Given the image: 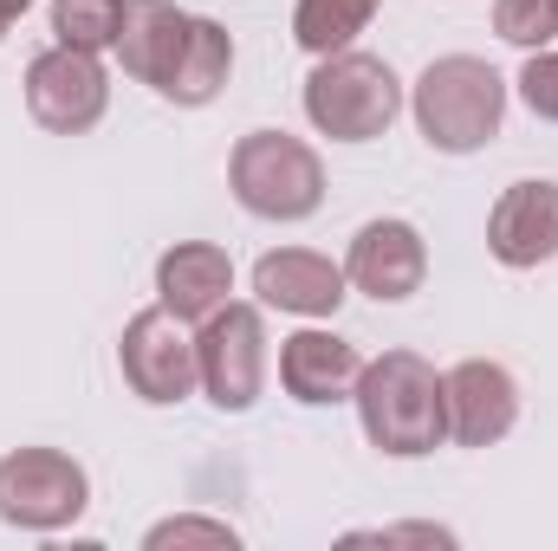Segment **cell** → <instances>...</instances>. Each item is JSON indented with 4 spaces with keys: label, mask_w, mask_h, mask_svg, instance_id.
<instances>
[{
    "label": "cell",
    "mask_w": 558,
    "mask_h": 551,
    "mask_svg": "<svg viewBox=\"0 0 558 551\" xmlns=\"http://www.w3.org/2000/svg\"><path fill=\"white\" fill-rule=\"evenodd\" d=\"M351 403H357V421H364V441L384 448L390 461H416V454H435L448 441L441 377L416 351H384L377 364H364Z\"/></svg>",
    "instance_id": "obj_1"
},
{
    "label": "cell",
    "mask_w": 558,
    "mask_h": 551,
    "mask_svg": "<svg viewBox=\"0 0 558 551\" xmlns=\"http://www.w3.org/2000/svg\"><path fill=\"white\" fill-rule=\"evenodd\" d=\"M416 131L428 137V149L441 156H474L500 137L507 124V78L474 59V52H448V59H428L416 78Z\"/></svg>",
    "instance_id": "obj_2"
},
{
    "label": "cell",
    "mask_w": 558,
    "mask_h": 551,
    "mask_svg": "<svg viewBox=\"0 0 558 551\" xmlns=\"http://www.w3.org/2000/svg\"><path fill=\"white\" fill-rule=\"evenodd\" d=\"M397 111H403V85H397V72L377 52H351L344 46V52L318 59L312 78H305V118H312L318 137L331 143L384 137L397 124Z\"/></svg>",
    "instance_id": "obj_3"
},
{
    "label": "cell",
    "mask_w": 558,
    "mask_h": 551,
    "mask_svg": "<svg viewBox=\"0 0 558 551\" xmlns=\"http://www.w3.org/2000/svg\"><path fill=\"white\" fill-rule=\"evenodd\" d=\"M228 188L260 221H305L325 201V162L286 131H247L228 156Z\"/></svg>",
    "instance_id": "obj_4"
},
{
    "label": "cell",
    "mask_w": 558,
    "mask_h": 551,
    "mask_svg": "<svg viewBox=\"0 0 558 551\" xmlns=\"http://www.w3.org/2000/svg\"><path fill=\"white\" fill-rule=\"evenodd\" d=\"M195 357H202V390L221 415H247L260 403V383H267V325H260V305H221L202 318L195 331Z\"/></svg>",
    "instance_id": "obj_5"
},
{
    "label": "cell",
    "mask_w": 558,
    "mask_h": 551,
    "mask_svg": "<svg viewBox=\"0 0 558 551\" xmlns=\"http://www.w3.org/2000/svg\"><path fill=\"white\" fill-rule=\"evenodd\" d=\"M92 506V480L59 448H13L0 461V519L20 532H59Z\"/></svg>",
    "instance_id": "obj_6"
},
{
    "label": "cell",
    "mask_w": 558,
    "mask_h": 551,
    "mask_svg": "<svg viewBox=\"0 0 558 551\" xmlns=\"http://www.w3.org/2000/svg\"><path fill=\"white\" fill-rule=\"evenodd\" d=\"M118 370H124L131 396L156 403V409L195 396V390H202V357H195V331H189V318H175V311H162V305L137 311V318L124 325Z\"/></svg>",
    "instance_id": "obj_7"
},
{
    "label": "cell",
    "mask_w": 558,
    "mask_h": 551,
    "mask_svg": "<svg viewBox=\"0 0 558 551\" xmlns=\"http://www.w3.org/2000/svg\"><path fill=\"white\" fill-rule=\"evenodd\" d=\"M111 105V78L98 65V52H78V46H52L26 65V111L39 131L52 137H78L105 118Z\"/></svg>",
    "instance_id": "obj_8"
},
{
    "label": "cell",
    "mask_w": 558,
    "mask_h": 551,
    "mask_svg": "<svg viewBox=\"0 0 558 551\" xmlns=\"http://www.w3.org/2000/svg\"><path fill=\"white\" fill-rule=\"evenodd\" d=\"M441 403H448V441L461 448H494L513 434L520 421V383L507 364L494 357H468L441 377Z\"/></svg>",
    "instance_id": "obj_9"
},
{
    "label": "cell",
    "mask_w": 558,
    "mask_h": 551,
    "mask_svg": "<svg viewBox=\"0 0 558 551\" xmlns=\"http://www.w3.org/2000/svg\"><path fill=\"white\" fill-rule=\"evenodd\" d=\"M487 254L500 267H513V273H533V267L558 260V182L526 175V182H513L494 201V215H487Z\"/></svg>",
    "instance_id": "obj_10"
},
{
    "label": "cell",
    "mask_w": 558,
    "mask_h": 551,
    "mask_svg": "<svg viewBox=\"0 0 558 551\" xmlns=\"http://www.w3.org/2000/svg\"><path fill=\"white\" fill-rule=\"evenodd\" d=\"M344 279H351L357 292H371L377 305H397V298L422 292V279H428V247H422L416 228H410V221H397V215L364 221V228L351 234Z\"/></svg>",
    "instance_id": "obj_11"
},
{
    "label": "cell",
    "mask_w": 558,
    "mask_h": 551,
    "mask_svg": "<svg viewBox=\"0 0 558 551\" xmlns=\"http://www.w3.org/2000/svg\"><path fill=\"white\" fill-rule=\"evenodd\" d=\"M357 377H364V357H357V344L338 338V331H292V338L279 344V383H286V396L305 403V409L344 403V396L357 390Z\"/></svg>",
    "instance_id": "obj_12"
},
{
    "label": "cell",
    "mask_w": 558,
    "mask_h": 551,
    "mask_svg": "<svg viewBox=\"0 0 558 551\" xmlns=\"http://www.w3.org/2000/svg\"><path fill=\"white\" fill-rule=\"evenodd\" d=\"M344 285H351L344 267H331L312 247H279V254H260V267H254L260 305L292 311V318H331L344 305Z\"/></svg>",
    "instance_id": "obj_13"
},
{
    "label": "cell",
    "mask_w": 558,
    "mask_h": 551,
    "mask_svg": "<svg viewBox=\"0 0 558 551\" xmlns=\"http://www.w3.org/2000/svg\"><path fill=\"white\" fill-rule=\"evenodd\" d=\"M228 292H234V260L215 241H175L156 260V305L175 311V318H189V325H202L208 311H221Z\"/></svg>",
    "instance_id": "obj_14"
},
{
    "label": "cell",
    "mask_w": 558,
    "mask_h": 551,
    "mask_svg": "<svg viewBox=\"0 0 558 551\" xmlns=\"http://www.w3.org/2000/svg\"><path fill=\"white\" fill-rule=\"evenodd\" d=\"M182 39H189V13H182L175 0H124V20H118L111 52L124 59V72H131L137 85L162 91V78H169Z\"/></svg>",
    "instance_id": "obj_15"
},
{
    "label": "cell",
    "mask_w": 558,
    "mask_h": 551,
    "mask_svg": "<svg viewBox=\"0 0 558 551\" xmlns=\"http://www.w3.org/2000/svg\"><path fill=\"white\" fill-rule=\"evenodd\" d=\"M228 72H234V39H228V26L189 13V39H182V52H175V65H169V78H162L156 98H169V105H182V111H202V105L221 98Z\"/></svg>",
    "instance_id": "obj_16"
},
{
    "label": "cell",
    "mask_w": 558,
    "mask_h": 551,
    "mask_svg": "<svg viewBox=\"0 0 558 551\" xmlns=\"http://www.w3.org/2000/svg\"><path fill=\"white\" fill-rule=\"evenodd\" d=\"M377 7H384V0H299V7H292V39H299L312 59H331V52H344V46L377 20Z\"/></svg>",
    "instance_id": "obj_17"
},
{
    "label": "cell",
    "mask_w": 558,
    "mask_h": 551,
    "mask_svg": "<svg viewBox=\"0 0 558 551\" xmlns=\"http://www.w3.org/2000/svg\"><path fill=\"white\" fill-rule=\"evenodd\" d=\"M118 20H124V0H52V33L59 46H78V52H105L118 39Z\"/></svg>",
    "instance_id": "obj_18"
},
{
    "label": "cell",
    "mask_w": 558,
    "mask_h": 551,
    "mask_svg": "<svg viewBox=\"0 0 558 551\" xmlns=\"http://www.w3.org/2000/svg\"><path fill=\"white\" fill-rule=\"evenodd\" d=\"M494 33L507 46H526V52L553 46L558 39V0H494Z\"/></svg>",
    "instance_id": "obj_19"
},
{
    "label": "cell",
    "mask_w": 558,
    "mask_h": 551,
    "mask_svg": "<svg viewBox=\"0 0 558 551\" xmlns=\"http://www.w3.org/2000/svg\"><path fill=\"white\" fill-rule=\"evenodd\" d=\"M520 98H526L533 118L558 124V46H539V52L520 65Z\"/></svg>",
    "instance_id": "obj_20"
},
{
    "label": "cell",
    "mask_w": 558,
    "mask_h": 551,
    "mask_svg": "<svg viewBox=\"0 0 558 551\" xmlns=\"http://www.w3.org/2000/svg\"><path fill=\"white\" fill-rule=\"evenodd\" d=\"M149 551L162 546H215V551H234L241 539H234V526H221V519H162V526H149V539H143Z\"/></svg>",
    "instance_id": "obj_21"
},
{
    "label": "cell",
    "mask_w": 558,
    "mask_h": 551,
    "mask_svg": "<svg viewBox=\"0 0 558 551\" xmlns=\"http://www.w3.org/2000/svg\"><path fill=\"white\" fill-rule=\"evenodd\" d=\"M26 7H33V0H0V39H7V26H13V20H20Z\"/></svg>",
    "instance_id": "obj_22"
}]
</instances>
